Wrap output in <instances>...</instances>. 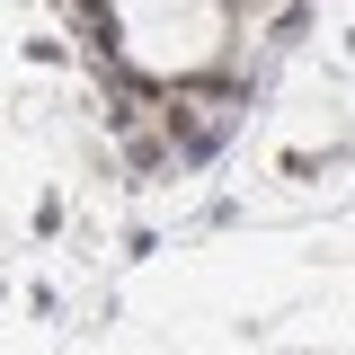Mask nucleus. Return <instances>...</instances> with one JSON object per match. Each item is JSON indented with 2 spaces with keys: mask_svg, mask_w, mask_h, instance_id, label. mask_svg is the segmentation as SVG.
I'll return each instance as SVG.
<instances>
[{
  "mask_svg": "<svg viewBox=\"0 0 355 355\" xmlns=\"http://www.w3.org/2000/svg\"><path fill=\"white\" fill-rule=\"evenodd\" d=\"M116 53L151 80H196L222 62V0H116Z\"/></svg>",
  "mask_w": 355,
  "mask_h": 355,
  "instance_id": "nucleus-1",
  "label": "nucleus"
}]
</instances>
